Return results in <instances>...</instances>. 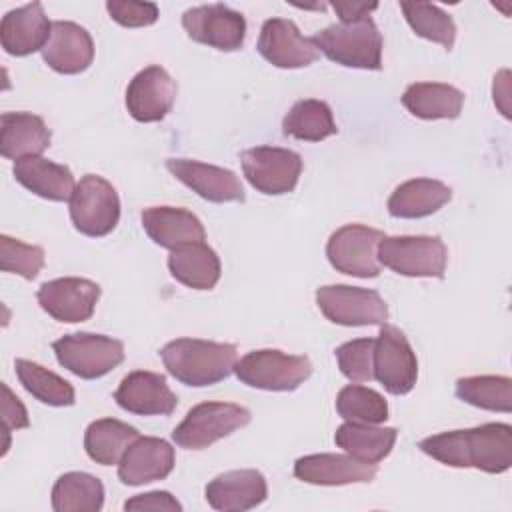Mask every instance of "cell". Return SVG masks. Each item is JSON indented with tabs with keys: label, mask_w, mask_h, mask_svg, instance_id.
I'll return each mask as SVG.
<instances>
[{
	"label": "cell",
	"mask_w": 512,
	"mask_h": 512,
	"mask_svg": "<svg viewBox=\"0 0 512 512\" xmlns=\"http://www.w3.org/2000/svg\"><path fill=\"white\" fill-rule=\"evenodd\" d=\"M248 408L234 402H200L172 430V440L186 450H204L250 424Z\"/></svg>",
	"instance_id": "cell-5"
},
{
	"label": "cell",
	"mask_w": 512,
	"mask_h": 512,
	"mask_svg": "<svg viewBox=\"0 0 512 512\" xmlns=\"http://www.w3.org/2000/svg\"><path fill=\"white\" fill-rule=\"evenodd\" d=\"M384 234L364 224H346L330 234L326 242V256L334 270L356 276L376 278L380 274L378 242Z\"/></svg>",
	"instance_id": "cell-11"
},
{
	"label": "cell",
	"mask_w": 512,
	"mask_h": 512,
	"mask_svg": "<svg viewBox=\"0 0 512 512\" xmlns=\"http://www.w3.org/2000/svg\"><path fill=\"white\" fill-rule=\"evenodd\" d=\"M334 8V12L340 16V22H352V20H360L366 18L372 10L378 8L376 2L372 4H358V2H332L330 4Z\"/></svg>",
	"instance_id": "cell-43"
},
{
	"label": "cell",
	"mask_w": 512,
	"mask_h": 512,
	"mask_svg": "<svg viewBox=\"0 0 512 512\" xmlns=\"http://www.w3.org/2000/svg\"><path fill=\"white\" fill-rule=\"evenodd\" d=\"M178 94L174 78L158 64L140 70L126 88V108L136 122H160Z\"/></svg>",
	"instance_id": "cell-15"
},
{
	"label": "cell",
	"mask_w": 512,
	"mask_h": 512,
	"mask_svg": "<svg viewBox=\"0 0 512 512\" xmlns=\"http://www.w3.org/2000/svg\"><path fill=\"white\" fill-rule=\"evenodd\" d=\"M182 26L198 44L234 52L244 44L246 20L226 4H200L182 14Z\"/></svg>",
	"instance_id": "cell-13"
},
{
	"label": "cell",
	"mask_w": 512,
	"mask_h": 512,
	"mask_svg": "<svg viewBox=\"0 0 512 512\" xmlns=\"http://www.w3.org/2000/svg\"><path fill=\"white\" fill-rule=\"evenodd\" d=\"M374 378L394 396L408 394L418 378L416 354L404 332L382 324L374 344Z\"/></svg>",
	"instance_id": "cell-12"
},
{
	"label": "cell",
	"mask_w": 512,
	"mask_h": 512,
	"mask_svg": "<svg viewBox=\"0 0 512 512\" xmlns=\"http://www.w3.org/2000/svg\"><path fill=\"white\" fill-rule=\"evenodd\" d=\"M374 344L376 338H356L334 350L338 368L350 382L374 380Z\"/></svg>",
	"instance_id": "cell-39"
},
{
	"label": "cell",
	"mask_w": 512,
	"mask_h": 512,
	"mask_svg": "<svg viewBox=\"0 0 512 512\" xmlns=\"http://www.w3.org/2000/svg\"><path fill=\"white\" fill-rule=\"evenodd\" d=\"M44 260H46L44 248L26 244L8 234L0 236V268H2V272H12L26 280H34L40 274Z\"/></svg>",
	"instance_id": "cell-38"
},
{
	"label": "cell",
	"mask_w": 512,
	"mask_h": 512,
	"mask_svg": "<svg viewBox=\"0 0 512 512\" xmlns=\"http://www.w3.org/2000/svg\"><path fill=\"white\" fill-rule=\"evenodd\" d=\"M310 40L318 52L340 66L362 70L382 68V34L370 16L330 24Z\"/></svg>",
	"instance_id": "cell-3"
},
{
	"label": "cell",
	"mask_w": 512,
	"mask_h": 512,
	"mask_svg": "<svg viewBox=\"0 0 512 512\" xmlns=\"http://www.w3.org/2000/svg\"><path fill=\"white\" fill-rule=\"evenodd\" d=\"M62 368L84 380L106 376L124 360V344L116 338L92 332L64 334L52 342Z\"/></svg>",
	"instance_id": "cell-7"
},
{
	"label": "cell",
	"mask_w": 512,
	"mask_h": 512,
	"mask_svg": "<svg viewBox=\"0 0 512 512\" xmlns=\"http://www.w3.org/2000/svg\"><path fill=\"white\" fill-rule=\"evenodd\" d=\"M316 304L320 312L340 326H374L386 324L388 306L376 290L328 284L316 290Z\"/></svg>",
	"instance_id": "cell-9"
},
{
	"label": "cell",
	"mask_w": 512,
	"mask_h": 512,
	"mask_svg": "<svg viewBox=\"0 0 512 512\" xmlns=\"http://www.w3.org/2000/svg\"><path fill=\"white\" fill-rule=\"evenodd\" d=\"M110 18L124 28H142L158 20V6L154 2H124L110 0L106 2Z\"/></svg>",
	"instance_id": "cell-40"
},
{
	"label": "cell",
	"mask_w": 512,
	"mask_h": 512,
	"mask_svg": "<svg viewBox=\"0 0 512 512\" xmlns=\"http://www.w3.org/2000/svg\"><path fill=\"white\" fill-rule=\"evenodd\" d=\"M174 448L156 436H138L118 462V478L126 486L164 480L174 470Z\"/></svg>",
	"instance_id": "cell-19"
},
{
	"label": "cell",
	"mask_w": 512,
	"mask_h": 512,
	"mask_svg": "<svg viewBox=\"0 0 512 512\" xmlns=\"http://www.w3.org/2000/svg\"><path fill=\"white\" fill-rule=\"evenodd\" d=\"M236 378L258 390L292 392L312 374V362L304 354H286L274 348L252 350L236 360Z\"/></svg>",
	"instance_id": "cell-4"
},
{
	"label": "cell",
	"mask_w": 512,
	"mask_h": 512,
	"mask_svg": "<svg viewBox=\"0 0 512 512\" xmlns=\"http://www.w3.org/2000/svg\"><path fill=\"white\" fill-rule=\"evenodd\" d=\"M12 174L16 182H20L26 190L52 202L70 200L76 188L74 174L68 166L50 162L42 156H32L14 162Z\"/></svg>",
	"instance_id": "cell-26"
},
{
	"label": "cell",
	"mask_w": 512,
	"mask_h": 512,
	"mask_svg": "<svg viewBox=\"0 0 512 512\" xmlns=\"http://www.w3.org/2000/svg\"><path fill=\"white\" fill-rule=\"evenodd\" d=\"M0 388H2V428H4V432L8 434L10 430L28 428L30 426V418H28L26 406L8 388L6 382H2Z\"/></svg>",
	"instance_id": "cell-41"
},
{
	"label": "cell",
	"mask_w": 512,
	"mask_h": 512,
	"mask_svg": "<svg viewBox=\"0 0 512 512\" xmlns=\"http://www.w3.org/2000/svg\"><path fill=\"white\" fill-rule=\"evenodd\" d=\"M166 168L176 180L208 202H244L246 198L240 178L228 168L190 158H168Z\"/></svg>",
	"instance_id": "cell-16"
},
{
	"label": "cell",
	"mask_w": 512,
	"mask_h": 512,
	"mask_svg": "<svg viewBox=\"0 0 512 512\" xmlns=\"http://www.w3.org/2000/svg\"><path fill=\"white\" fill-rule=\"evenodd\" d=\"M140 220L150 240L168 250L192 242H204L206 238V230L200 218L186 208L150 206L142 210Z\"/></svg>",
	"instance_id": "cell-24"
},
{
	"label": "cell",
	"mask_w": 512,
	"mask_h": 512,
	"mask_svg": "<svg viewBox=\"0 0 512 512\" xmlns=\"http://www.w3.org/2000/svg\"><path fill=\"white\" fill-rule=\"evenodd\" d=\"M206 502L220 512H244L262 504L268 496V484L262 472L254 468L230 470L218 474L206 484Z\"/></svg>",
	"instance_id": "cell-21"
},
{
	"label": "cell",
	"mask_w": 512,
	"mask_h": 512,
	"mask_svg": "<svg viewBox=\"0 0 512 512\" xmlns=\"http://www.w3.org/2000/svg\"><path fill=\"white\" fill-rule=\"evenodd\" d=\"M418 448L452 468L502 474L512 466V426L488 422L468 430L440 432L420 440Z\"/></svg>",
	"instance_id": "cell-1"
},
{
	"label": "cell",
	"mask_w": 512,
	"mask_h": 512,
	"mask_svg": "<svg viewBox=\"0 0 512 512\" xmlns=\"http://www.w3.org/2000/svg\"><path fill=\"white\" fill-rule=\"evenodd\" d=\"M16 368V376L20 380V384L24 386V390L28 394H32L36 400H40L42 404L48 406H72L76 400V392L74 386L64 380L62 376L50 372L48 368L32 362V360H24L18 358L14 362Z\"/></svg>",
	"instance_id": "cell-34"
},
{
	"label": "cell",
	"mask_w": 512,
	"mask_h": 512,
	"mask_svg": "<svg viewBox=\"0 0 512 512\" xmlns=\"http://www.w3.org/2000/svg\"><path fill=\"white\" fill-rule=\"evenodd\" d=\"M40 308L58 322L76 324L94 314L100 286L88 278L66 276L44 282L36 292Z\"/></svg>",
	"instance_id": "cell-14"
},
{
	"label": "cell",
	"mask_w": 512,
	"mask_h": 512,
	"mask_svg": "<svg viewBox=\"0 0 512 512\" xmlns=\"http://www.w3.org/2000/svg\"><path fill=\"white\" fill-rule=\"evenodd\" d=\"M378 262L410 278H444L448 250L440 236H384L378 242Z\"/></svg>",
	"instance_id": "cell-6"
},
{
	"label": "cell",
	"mask_w": 512,
	"mask_h": 512,
	"mask_svg": "<svg viewBox=\"0 0 512 512\" xmlns=\"http://www.w3.org/2000/svg\"><path fill=\"white\" fill-rule=\"evenodd\" d=\"M50 128L32 112H4L0 116V154L8 160L40 156L50 146Z\"/></svg>",
	"instance_id": "cell-25"
},
{
	"label": "cell",
	"mask_w": 512,
	"mask_h": 512,
	"mask_svg": "<svg viewBox=\"0 0 512 512\" xmlns=\"http://www.w3.org/2000/svg\"><path fill=\"white\" fill-rule=\"evenodd\" d=\"M236 346L202 338H176L162 346L160 358L170 376L194 388L212 386L234 372Z\"/></svg>",
	"instance_id": "cell-2"
},
{
	"label": "cell",
	"mask_w": 512,
	"mask_h": 512,
	"mask_svg": "<svg viewBox=\"0 0 512 512\" xmlns=\"http://www.w3.org/2000/svg\"><path fill=\"white\" fill-rule=\"evenodd\" d=\"M70 220L84 236L102 238L110 234L120 220L116 188L98 174L82 176L70 198Z\"/></svg>",
	"instance_id": "cell-8"
},
{
	"label": "cell",
	"mask_w": 512,
	"mask_h": 512,
	"mask_svg": "<svg viewBox=\"0 0 512 512\" xmlns=\"http://www.w3.org/2000/svg\"><path fill=\"white\" fill-rule=\"evenodd\" d=\"M396 438V428H382L362 422H344L334 434V442L338 448L366 464H378L380 460H384L392 452Z\"/></svg>",
	"instance_id": "cell-30"
},
{
	"label": "cell",
	"mask_w": 512,
	"mask_h": 512,
	"mask_svg": "<svg viewBox=\"0 0 512 512\" xmlns=\"http://www.w3.org/2000/svg\"><path fill=\"white\" fill-rule=\"evenodd\" d=\"M44 62L58 74H80L94 60V40L86 28L70 20L52 22V32L42 48Z\"/></svg>",
	"instance_id": "cell-20"
},
{
	"label": "cell",
	"mask_w": 512,
	"mask_h": 512,
	"mask_svg": "<svg viewBox=\"0 0 512 512\" xmlns=\"http://www.w3.org/2000/svg\"><path fill=\"white\" fill-rule=\"evenodd\" d=\"M336 412L346 422L382 424L388 418V402L368 386L348 384L336 396Z\"/></svg>",
	"instance_id": "cell-37"
},
{
	"label": "cell",
	"mask_w": 512,
	"mask_h": 512,
	"mask_svg": "<svg viewBox=\"0 0 512 512\" xmlns=\"http://www.w3.org/2000/svg\"><path fill=\"white\" fill-rule=\"evenodd\" d=\"M404 108L422 120H454L464 106V92L444 82H414L402 94Z\"/></svg>",
	"instance_id": "cell-29"
},
{
	"label": "cell",
	"mask_w": 512,
	"mask_h": 512,
	"mask_svg": "<svg viewBox=\"0 0 512 512\" xmlns=\"http://www.w3.org/2000/svg\"><path fill=\"white\" fill-rule=\"evenodd\" d=\"M282 132L304 142H320L338 132L330 106L324 100H298L282 120Z\"/></svg>",
	"instance_id": "cell-33"
},
{
	"label": "cell",
	"mask_w": 512,
	"mask_h": 512,
	"mask_svg": "<svg viewBox=\"0 0 512 512\" xmlns=\"http://www.w3.org/2000/svg\"><path fill=\"white\" fill-rule=\"evenodd\" d=\"M378 472L376 464H366L350 454H308L294 462V476L316 486H344L372 482Z\"/></svg>",
	"instance_id": "cell-22"
},
{
	"label": "cell",
	"mask_w": 512,
	"mask_h": 512,
	"mask_svg": "<svg viewBox=\"0 0 512 512\" xmlns=\"http://www.w3.org/2000/svg\"><path fill=\"white\" fill-rule=\"evenodd\" d=\"M456 396L470 406L490 412L512 410V380L508 376H464L456 380Z\"/></svg>",
	"instance_id": "cell-35"
},
{
	"label": "cell",
	"mask_w": 512,
	"mask_h": 512,
	"mask_svg": "<svg viewBox=\"0 0 512 512\" xmlns=\"http://www.w3.org/2000/svg\"><path fill=\"white\" fill-rule=\"evenodd\" d=\"M258 52L272 66L286 70L310 66L320 56L314 42L304 38L298 26L286 18H270L262 24Z\"/></svg>",
	"instance_id": "cell-17"
},
{
	"label": "cell",
	"mask_w": 512,
	"mask_h": 512,
	"mask_svg": "<svg viewBox=\"0 0 512 512\" xmlns=\"http://www.w3.org/2000/svg\"><path fill=\"white\" fill-rule=\"evenodd\" d=\"M168 270L174 280L192 290H212L222 274L218 254L204 242H192L170 250Z\"/></svg>",
	"instance_id": "cell-28"
},
{
	"label": "cell",
	"mask_w": 512,
	"mask_h": 512,
	"mask_svg": "<svg viewBox=\"0 0 512 512\" xmlns=\"http://www.w3.org/2000/svg\"><path fill=\"white\" fill-rule=\"evenodd\" d=\"M104 506V484L88 472H66L52 486L56 512H98Z\"/></svg>",
	"instance_id": "cell-32"
},
{
	"label": "cell",
	"mask_w": 512,
	"mask_h": 512,
	"mask_svg": "<svg viewBox=\"0 0 512 512\" xmlns=\"http://www.w3.org/2000/svg\"><path fill=\"white\" fill-rule=\"evenodd\" d=\"M116 404L138 416H168L176 410L178 398L158 372L134 370L126 374L114 392Z\"/></svg>",
	"instance_id": "cell-18"
},
{
	"label": "cell",
	"mask_w": 512,
	"mask_h": 512,
	"mask_svg": "<svg viewBox=\"0 0 512 512\" xmlns=\"http://www.w3.org/2000/svg\"><path fill=\"white\" fill-rule=\"evenodd\" d=\"M52 32V22L48 20L40 2H30L2 16L0 22V42L4 52L10 56H28L42 52Z\"/></svg>",
	"instance_id": "cell-23"
},
{
	"label": "cell",
	"mask_w": 512,
	"mask_h": 512,
	"mask_svg": "<svg viewBox=\"0 0 512 512\" xmlns=\"http://www.w3.org/2000/svg\"><path fill=\"white\" fill-rule=\"evenodd\" d=\"M140 436V432L116 418H100L88 424L84 432V450L90 460L102 466L118 464L128 446Z\"/></svg>",
	"instance_id": "cell-31"
},
{
	"label": "cell",
	"mask_w": 512,
	"mask_h": 512,
	"mask_svg": "<svg viewBox=\"0 0 512 512\" xmlns=\"http://www.w3.org/2000/svg\"><path fill=\"white\" fill-rule=\"evenodd\" d=\"M240 162L250 186L268 196L292 192L302 174V156L278 146L248 148L240 154Z\"/></svg>",
	"instance_id": "cell-10"
},
{
	"label": "cell",
	"mask_w": 512,
	"mask_h": 512,
	"mask_svg": "<svg viewBox=\"0 0 512 512\" xmlns=\"http://www.w3.org/2000/svg\"><path fill=\"white\" fill-rule=\"evenodd\" d=\"M508 76L510 72L508 70H502L494 76V86H492V96H494V104L500 108V112L510 118V112H508V94H510V88H508Z\"/></svg>",
	"instance_id": "cell-44"
},
{
	"label": "cell",
	"mask_w": 512,
	"mask_h": 512,
	"mask_svg": "<svg viewBox=\"0 0 512 512\" xmlns=\"http://www.w3.org/2000/svg\"><path fill=\"white\" fill-rule=\"evenodd\" d=\"M124 510H170L180 512L182 504L166 490L136 494L124 502Z\"/></svg>",
	"instance_id": "cell-42"
},
{
	"label": "cell",
	"mask_w": 512,
	"mask_h": 512,
	"mask_svg": "<svg viewBox=\"0 0 512 512\" xmlns=\"http://www.w3.org/2000/svg\"><path fill=\"white\" fill-rule=\"evenodd\" d=\"M452 198V188L432 178H412L394 188L388 198L392 218L416 220L438 212Z\"/></svg>",
	"instance_id": "cell-27"
},
{
	"label": "cell",
	"mask_w": 512,
	"mask_h": 512,
	"mask_svg": "<svg viewBox=\"0 0 512 512\" xmlns=\"http://www.w3.org/2000/svg\"><path fill=\"white\" fill-rule=\"evenodd\" d=\"M400 10L416 36L450 50L456 40V24L448 12L430 2H400Z\"/></svg>",
	"instance_id": "cell-36"
}]
</instances>
